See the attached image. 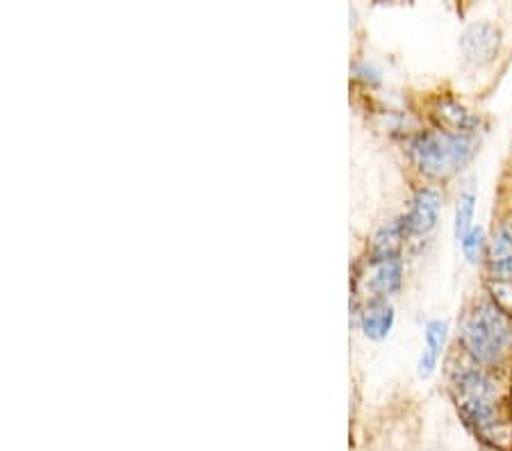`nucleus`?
I'll return each instance as SVG.
<instances>
[{
    "label": "nucleus",
    "instance_id": "obj_12",
    "mask_svg": "<svg viewBox=\"0 0 512 451\" xmlns=\"http://www.w3.org/2000/svg\"><path fill=\"white\" fill-rule=\"evenodd\" d=\"M462 253H465V258L476 265V262L483 260V253H485V231L481 226H474L472 231H469L465 237H462Z\"/></svg>",
    "mask_w": 512,
    "mask_h": 451
},
{
    "label": "nucleus",
    "instance_id": "obj_2",
    "mask_svg": "<svg viewBox=\"0 0 512 451\" xmlns=\"http://www.w3.org/2000/svg\"><path fill=\"white\" fill-rule=\"evenodd\" d=\"M460 340L478 365H494L510 349L512 331L497 303L483 301L462 319Z\"/></svg>",
    "mask_w": 512,
    "mask_h": 451
},
{
    "label": "nucleus",
    "instance_id": "obj_6",
    "mask_svg": "<svg viewBox=\"0 0 512 451\" xmlns=\"http://www.w3.org/2000/svg\"><path fill=\"white\" fill-rule=\"evenodd\" d=\"M440 205L442 199L435 190H419L412 199L406 219L401 221L406 235H426L428 231H433L437 217H440Z\"/></svg>",
    "mask_w": 512,
    "mask_h": 451
},
{
    "label": "nucleus",
    "instance_id": "obj_9",
    "mask_svg": "<svg viewBox=\"0 0 512 451\" xmlns=\"http://www.w3.org/2000/svg\"><path fill=\"white\" fill-rule=\"evenodd\" d=\"M394 326V308L387 301H371L362 313V331L371 340H383Z\"/></svg>",
    "mask_w": 512,
    "mask_h": 451
},
{
    "label": "nucleus",
    "instance_id": "obj_11",
    "mask_svg": "<svg viewBox=\"0 0 512 451\" xmlns=\"http://www.w3.org/2000/svg\"><path fill=\"white\" fill-rule=\"evenodd\" d=\"M474 210H476V196L472 192L462 194L456 208V237L462 242L469 231H472V221H474Z\"/></svg>",
    "mask_w": 512,
    "mask_h": 451
},
{
    "label": "nucleus",
    "instance_id": "obj_13",
    "mask_svg": "<svg viewBox=\"0 0 512 451\" xmlns=\"http://www.w3.org/2000/svg\"><path fill=\"white\" fill-rule=\"evenodd\" d=\"M490 451H503V449H492V447H490Z\"/></svg>",
    "mask_w": 512,
    "mask_h": 451
},
{
    "label": "nucleus",
    "instance_id": "obj_1",
    "mask_svg": "<svg viewBox=\"0 0 512 451\" xmlns=\"http://www.w3.org/2000/svg\"><path fill=\"white\" fill-rule=\"evenodd\" d=\"M462 420L492 449L506 451V426L497 410V385L481 369H465L453 383Z\"/></svg>",
    "mask_w": 512,
    "mask_h": 451
},
{
    "label": "nucleus",
    "instance_id": "obj_3",
    "mask_svg": "<svg viewBox=\"0 0 512 451\" xmlns=\"http://www.w3.org/2000/svg\"><path fill=\"white\" fill-rule=\"evenodd\" d=\"M474 155L472 135L447 133V130H433V133L419 135L412 142V158L417 167L428 176L444 178L456 174L465 167Z\"/></svg>",
    "mask_w": 512,
    "mask_h": 451
},
{
    "label": "nucleus",
    "instance_id": "obj_10",
    "mask_svg": "<svg viewBox=\"0 0 512 451\" xmlns=\"http://www.w3.org/2000/svg\"><path fill=\"white\" fill-rule=\"evenodd\" d=\"M437 119L444 126L447 133H458V135H472V130L476 128V117L469 110L462 108L460 103L451 101H440L437 105Z\"/></svg>",
    "mask_w": 512,
    "mask_h": 451
},
{
    "label": "nucleus",
    "instance_id": "obj_7",
    "mask_svg": "<svg viewBox=\"0 0 512 451\" xmlns=\"http://www.w3.org/2000/svg\"><path fill=\"white\" fill-rule=\"evenodd\" d=\"M487 258H490L492 274L497 281H510L512 278V219L494 231L490 246H487Z\"/></svg>",
    "mask_w": 512,
    "mask_h": 451
},
{
    "label": "nucleus",
    "instance_id": "obj_8",
    "mask_svg": "<svg viewBox=\"0 0 512 451\" xmlns=\"http://www.w3.org/2000/svg\"><path fill=\"white\" fill-rule=\"evenodd\" d=\"M447 335L449 326L447 322H442V319H433V322L426 324V347L417 365V374L421 379H428V376L435 372L437 360H440L444 344H447Z\"/></svg>",
    "mask_w": 512,
    "mask_h": 451
},
{
    "label": "nucleus",
    "instance_id": "obj_4",
    "mask_svg": "<svg viewBox=\"0 0 512 451\" xmlns=\"http://www.w3.org/2000/svg\"><path fill=\"white\" fill-rule=\"evenodd\" d=\"M460 48L467 62L476 64V67H485V64L497 60L501 48V30L487 21L474 23L460 37Z\"/></svg>",
    "mask_w": 512,
    "mask_h": 451
},
{
    "label": "nucleus",
    "instance_id": "obj_5",
    "mask_svg": "<svg viewBox=\"0 0 512 451\" xmlns=\"http://www.w3.org/2000/svg\"><path fill=\"white\" fill-rule=\"evenodd\" d=\"M403 278V265L401 258L392 253V256H376L371 260L367 274L362 276L367 292H371V301H385L401 287Z\"/></svg>",
    "mask_w": 512,
    "mask_h": 451
}]
</instances>
